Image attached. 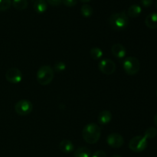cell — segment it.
Listing matches in <instances>:
<instances>
[{
    "label": "cell",
    "instance_id": "obj_1",
    "mask_svg": "<svg viewBox=\"0 0 157 157\" xmlns=\"http://www.w3.org/2000/svg\"><path fill=\"white\" fill-rule=\"evenodd\" d=\"M101 135V129L94 123L87 124L82 130L83 139L89 144H95L99 141Z\"/></svg>",
    "mask_w": 157,
    "mask_h": 157
},
{
    "label": "cell",
    "instance_id": "obj_2",
    "mask_svg": "<svg viewBox=\"0 0 157 157\" xmlns=\"http://www.w3.org/2000/svg\"><path fill=\"white\" fill-rule=\"evenodd\" d=\"M109 24L114 30H124L129 24L128 15L125 12H116V13L112 14L109 18Z\"/></svg>",
    "mask_w": 157,
    "mask_h": 157
},
{
    "label": "cell",
    "instance_id": "obj_3",
    "mask_svg": "<svg viewBox=\"0 0 157 157\" xmlns=\"http://www.w3.org/2000/svg\"><path fill=\"white\" fill-rule=\"evenodd\" d=\"M55 73L50 65H43L40 67L36 73V79L41 85L45 86L50 84L54 79Z\"/></svg>",
    "mask_w": 157,
    "mask_h": 157
},
{
    "label": "cell",
    "instance_id": "obj_4",
    "mask_svg": "<svg viewBox=\"0 0 157 157\" xmlns=\"http://www.w3.org/2000/svg\"><path fill=\"white\" fill-rule=\"evenodd\" d=\"M123 67L127 75H135L140 69V63L136 58L128 57L123 62Z\"/></svg>",
    "mask_w": 157,
    "mask_h": 157
},
{
    "label": "cell",
    "instance_id": "obj_5",
    "mask_svg": "<svg viewBox=\"0 0 157 157\" xmlns=\"http://www.w3.org/2000/svg\"><path fill=\"white\" fill-rule=\"evenodd\" d=\"M148 141L145 136H136L130 140L129 143V148L134 153H141L147 149Z\"/></svg>",
    "mask_w": 157,
    "mask_h": 157
},
{
    "label": "cell",
    "instance_id": "obj_6",
    "mask_svg": "<svg viewBox=\"0 0 157 157\" xmlns=\"http://www.w3.org/2000/svg\"><path fill=\"white\" fill-rule=\"evenodd\" d=\"M33 110V104L28 100H21L15 105V111L19 116H27L32 113Z\"/></svg>",
    "mask_w": 157,
    "mask_h": 157
},
{
    "label": "cell",
    "instance_id": "obj_7",
    "mask_svg": "<svg viewBox=\"0 0 157 157\" xmlns=\"http://www.w3.org/2000/svg\"><path fill=\"white\" fill-rule=\"evenodd\" d=\"M98 68L104 75H110L116 71V64L110 59H103L98 64Z\"/></svg>",
    "mask_w": 157,
    "mask_h": 157
},
{
    "label": "cell",
    "instance_id": "obj_8",
    "mask_svg": "<svg viewBox=\"0 0 157 157\" xmlns=\"http://www.w3.org/2000/svg\"><path fill=\"white\" fill-rule=\"evenodd\" d=\"M23 75L21 71L16 67L8 69L6 73V79L11 84H18L22 80Z\"/></svg>",
    "mask_w": 157,
    "mask_h": 157
},
{
    "label": "cell",
    "instance_id": "obj_9",
    "mask_svg": "<svg viewBox=\"0 0 157 157\" xmlns=\"http://www.w3.org/2000/svg\"><path fill=\"white\" fill-rule=\"evenodd\" d=\"M107 143L112 148L118 149L123 147L124 144V137L119 133H113L107 136Z\"/></svg>",
    "mask_w": 157,
    "mask_h": 157
},
{
    "label": "cell",
    "instance_id": "obj_10",
    "mask_svg": "<svg viewBox=\"0 0 157 157\" xmlns=\"http://www.w3.org/2000/svg\"><path fill=\"white\" fill-rule=\"evenodd\" d=\"M111 52L113 56L116 57L118 59H123L127 55V50L126 48L123 44L120 43L114 44L111 48Z\"/></svg>",
    "mask_w": 157,
    "mask_h": 157
},
{
    "label": "cell",
    "instance_id": "obj_11",
    "mask_svg": "<svg viewBox=\"0 0 157 157\" xmlns=\"http://www.w3.org/2000/svg\"><path fill=\"white\" fill-rule=\"evenodd\" d=\"M111 112L107 110H104L101 112H100L98 117V122H99V124H102V125H106V124H109L111 121Z\"/></svg>",
    "mask_w": 157,
    "mask_h": 157
},
{
    "label": "cell",
    "instance_id": "obj_12",
    "mask_svg": "<svg viewBox=\"0 0 157 157\" xmlns=\"http://www.w3.org/2000/svg\"><path fill=\"white\" fill-rule=\"evenodd\" d=\"M59 149L62 153H71L74 151V144L69 140H63L60 143Z\"/></svg>",
    "mask_w": 157,
    "mask_h": 157
},
{
    "label": "cell",
    "instance_id": "obj_13",
    "mask_svg": "<svg viewBox=\"0 0 157 157\" xmlns=\"http://www.w3.org/2000/svg\"><path fill=\"white\" fill-rule=\"evenodd\" d=\"M145 24L149 29H157V12H152L147 16Z\"/></svg>",
    "mask_w": 157,
    "mask_h": 157
},
{
    "label": "cell",
    "instance_id": "obj_14",
    "mask_svg": "<svg viewBox=\"0 0 157 157\" xmlns=\"http://www.w3.org/2000/svg\"><path fill=\"white\" fill-rule=\"evenodd\" d=\"M33 8L37 13H44L48 9V3L45 0H35Z\"/></svg>",
    "mask_w": 157,
    "mask_h": 157
},
{
    "label": "cell",
    "instance_id": "obj_15",
    "mask_svg": "<svg viewBox=\"0 0 157 157\" xmlns=\"http://www.w3.org/2000/svg\"><path fill=\"white\" fill-rule=\"evenodd\" d=\"M141 12H142L141 6L137 4H134L129 7L128 10H127V15L131 18H136L140 15Z\"/></svg>",
    "mask_w": 157,
    "mask_h": 157
},
{
    "label": "cell",
    "instance_id": "obj_16",
    "mask_svg": "<svg viewBox=\"0 0 157 157\" xmlns=\"http://www.w3.org/2000/svg\"><path fill=\"white\" fill-rule=\"evenodd\" d=\"M91 152L87 147H80L74 153V157H91Z\"/></svg>",
    "mask_w": 157,
    "mask_h": 157
},
{
    "label": "cell",
    "instance_id": "obj_17",
    "mask_svg": "<svg viewBox=\"0 0 157 157\" xmlns=\"http://www.w3.org/2000/svg\"><path fill=\"white\" fill-rule=\"evenodd\" d=\"M12 4L15 9L18 10H24L27 8L28 0H12Z\"/></svg>",
    "mask_w": 157,
    "mask_h": 157
},
{
    "label": "cell",
    "instance_id": "obj_18",
    "mask_svg": "<svg viewBox=\"0 0 157 157\" xmlns=\"http://www.w3.org/2000/svg\"><path fill=\"white\" fill-rule=\"evenodd\" d=\"M81 13L85 18H89L93 15V8L88 4H84L81 8Z\"/></svg>",
    "mask_w": 157,
    "mask_h": 157
},
{
    "label": "cell",
    "instance_id": "obj_19",
    "mask_svg": "<svg viewBox=\"0 0 157 157\" xmlns=\"http://www.w3.org/2000/svg\"><path fill=\"white\" fill-rule=\"evenodd\" d=\"M90 55L92 59L99 60L103 56V51L98 47H94L90 49Z\"/></svg>",
    "mask_w": 157,
    "mask_h": 157
},
{
    "label": "cell",
    "instance_id": "obj_20",
    "mask_svg": "<svg viewBox=\"0 0 157 157\" xmlns=\"http://www.w3.org/2000/svg\"><path fill=\"white\" fill-rule=\"evenodd\" d=\"M66 69V64L65 63L62 62V61H57L54 64L53 70L54 71L57 72V73H61L64 71Z\"/></svg>",
    "mask_w": 157,
    "mask_h": 157
},
{
    "label": "cell",
    "instance_id": "obj_21",
    "mask_svg": "<svg viewBox=\"0 0 157 157\" xmlns=\"http://www.w3.org/2000/svg\"><path fill=\"white\" fill-rule=\"evenodd\" d=\"M157 135V130L155 127H150V128L147 129L145 131V133H144V136L148 139H153Z\"/></svg>",
    "mask_w": 157,
    "mask_h": 157
},
{
    "label": "cell",
    "instance_id": "obj_22",
    "mask_svg": "<svg viewBox=\"0 0 157 157\" xmlns=\"http://www.w3.org/2000/svg\"><path fill=\"white\" fill-rule=\"evenodd\" d=\"M12 5V0H0V12L8 10Z\"/></svg>",
    "mask_w": 157,
    "mask_h": 157
},
{
    "label": "cell",
    "instance_id": "obj_23",
    "mask_svg": "<svg viewBox=\"0 0 157 157\" xmlns=\"http://www.w3.org/2000/svg\"><path fill=\"white\" fill-rule=\"evenodd\" d=\"M78 2V0H62V3L67 7H73Z\"/></svg>",
    "mask_w": 157,
    "mask_h": 157
},
{
    "label": "cell",
    "instance_id": "obj_24",
    "mask_svg": "<svg viewBox=\"0 0 157 157\" xmlns=\"http://www.w3.org/2000/svg\"><path fill=\"white\" fill-rule=\"evenodd\" d=\"M140 3L144 7L149 8L153 5V0H140Z\"/></svg>",
    "mask_w": 157,
    "mask_h": 157
},
{
    "label": "cell",
    "instance_id": "obj_25",
    "mask_svg": "<svg viewBox=\"0 0 157 157\" xmlns=\"http://www.w3.org/2000/svg\"><path fill=\"white\" fill-rule=\"evenodd\" d=\"M91 157H107V154L103 150H98L92 155Z\"/></svg>",
    "mask_w": 157,
    "mask_h": 157
},
{
    "label": "cell",
    "instance_id": "obj_26",
    "mask_svg": "<svg viewBox=\"0 0 157 157\" xmlns=\"http://www.w3.org/2000/svg\"><path fill=\"white\" fill-rule=\"evenodd\" d=\"M48 4L51 5L53 6H59L61 3H62V0H45Z\"/></svg>",
    "mask_w": 157,
    "mask_h": 157
},
{
    "label": "cell",
    "instance_id": "obj_27",
    "mask_svg": "<svg viewBox=\"0 0 157 157\" xmlns=\"http://www.w3.org/2000/svg\"><path fill=\"white\" fill-rule=\"evenodd\" d=\"M154 124L157 127V113H156V115L154 116Z\"/></svg>",
    "mask_w": 157,
    "mask_h": 157
},
{
    "label": "cell",
    "instance_id": "obj_28",
    "mask_svg": "<svg viewBox=\"0 0 157 157\" xmlns=\"http://www.w3.org/2000/svg\"><path fill=\"white\" fill-rule=\"evenodd\" d=\"M80 1H81V2H84V3H86V2H90V0H80Z\"/></svg>",
    "mask_w": 157,
    "mask_h": 157
},
{
    "label": "cell",
    "instance_id": "obj_29",
    "mask_svg": "<svg viewBox=\"0 0 157 157\" xmlns=\"http://www.w3.org/2000/svg\"><path fill=\"white\" fill-rule=\"evenodd\" d=\"M110 157H122V156H118V155H113V156H110Z\"/></svg>",
    "mask_w": 157,
    "mask_h": 157
},
{
    "label": "cell",
    "instance_id": "obj_30",
    "mask_svg": "<svg viewBox=\"0 0 157 157\" xmlns=\"http://www.w3.org/2000/svg\"><path fill=\"white\" fill-rule=\"evenodd\" d=\"M156 9H157V0H156Z\"/></svg>",
    "mask_w": 157,
    "mask_h": 157
},
{
    "label": "cell",
    "instance_id": "obj_31",
    "mask_svg": "<svg viewBox=\"0 0 157 157\" xmlns=\"http://www.w3.org/2000/svg\"><path fill=\"white\" fill-rule=\"evenodd\" d=\"M156 96H157V91H156Z\"/></svg>",
    "mask_w": 157,
    "mask_h": 157
}]
</instances>
